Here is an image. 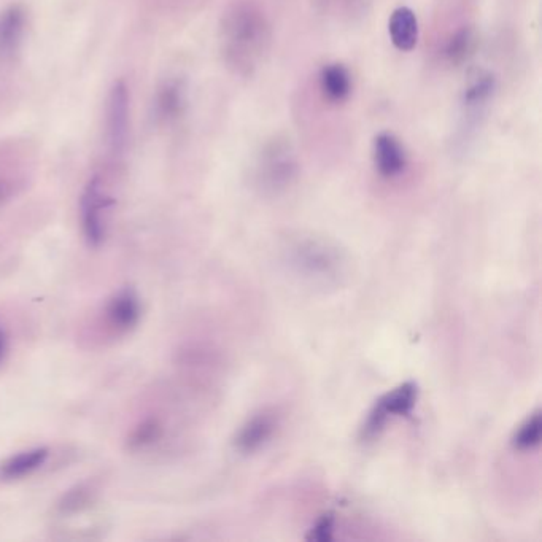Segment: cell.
<instances>
[{
	"label": "cell",
	"mask_w": 542,
	"mask_h": 542,
	"mask_svg": "<svg viewBox=\"0 0 542 542\" xmlns=\"http://www.w3.org/2000/svg\"><path fill=\"white\" fill-rule=\"evenodd\" d=\"M223 58L229 69L242 77L252 75L268 56L272 29L268 16L253 2H237L220 24Z\"/></svg>",
	"instance_id": "obj_1"
},
{
	"label": "cell",
	"mask_w": 542,
	"mask_h": 542,
	"mask_svg": "<svg viewBox=\"0 0 542 542\" xmlns=\"http://www.w3.org/2000/svg\"><path fill=\"white\" fill-rule=\"evenodd\" d=\"M288 263L298 274L314 282H336L344 271L339 248L318 237H301L288 244Z\"/></svg>",
	"instance_id": "obj_2"
},
{
	"label": "cell",
	"mask_w": 542,
	"mask_h": 542,
	"mask_svg": "<svg viewBox=\"0 0 542 542\" xmlns=\"http://www.w3.org/2000/svg\"><path fill=\"white\" fill-rule=\"evenodd\" d=\"M298 167L295 147L290 140L275 137L261 151L256 164V180L264 191L280 193L295 182Z\"/></svg>",
	"instance_id": "obj_3"
},
{
	"label": "cell",
	"mask_w": 542,
	"mask_h": 542,
	"mask_svg": "<svg viewBox=\"0 0 542 542\" xmlns=\"http://www.w3.org/2000/svg\"><path fill=\"white\" fill-rule=\"evenodd\" d=\"M113 206L115 199L105 190L101 177L99 175L91 177L80 199L83 236L90 247L97 248L104 244Z\"/></svg>",
	"instance_id": "obj_4"
},
{
	"label": "cell",
	"mask_w": 542,
	"mask_h": 542,
	"mask_svg": "<svg viewBox=\"0 0 542 542\" xmlns=\"http://www.w3.org/2000/svg\"><path fill=\"white\" fill-rule=\"evenodd\" d=\"M417 398H419V388L417 384L409 380L377 399L368 414V419L364 422V438L372 439L379 436L384 431L388 420L395 417H409L417 404Z\"/></svg>",
	"instance_id": "obj_5"
},
{
	"label": "cell",
	"mask_w": 542,
	"mask_h": 542,
	"mask_svg": "<svg viewBox=\"0 0 542 542\" xmlns=\"http://www.w3.org/2000/svg\"><path fill=\"white\" fill-rule=\"evenodd\" d=\"M107 145L112 155H123L124 148L128 145L129 134V91L124 82H117L112 86L107 99Z\"/></svg>",
	"instance_id": "obj_6"
},
{
	"label": "cell",
	"mask_w": 542,
	"mask_h": 542,
	"mask_svg": "<svg viewBox=\"0 0 542 542\" xmlns=\"http://www.w3.org/2000/svg\"><path fill=\"white\" fill-rule=\"evenodd\" d=\"M142 317V306L136 291L123 288L107 302L105 306V322L110 330L117 334H126L139 325Z\"/></svg>",
	"instance_id": "obj_7"
},
{
	"label": "cell",
	"mask_w": 542,
	"mask_h": 542,
	"mask_svg": "<svg viewBox=\"0 0 542 542\" xmlns=\"http://www.w3.org/2000/svg\"><path fill=\"white\" fill-rule=\"evenodd\" d=\"M374 164L384 179H395L406 171L407 155L403 144L392 132H380L374 139Z\"/></svg>",
	"instance_id": "obj_8"
},
{
	"label": "cell",
	"mask_w": 542,
	"mask_h": 542,
	"mask_svg": "<svg viewBox=\"0 0 542 542\" xmlns=\"http://www.w3.org/2000/svg\"><path fill=\"white\" fill-rule=\"evenodd\" d=\"M48 457H50V450L45 447H35V449L16 453L0 465V479L20 481L23 477L31 476L47 463Z\"/></svg>",
	"instance_id": "obj_9"
},
{
	"label": "cell",
	"mask_w": 542,
	"mask_h": 542,
	"mask_svg": "<svg viewBox=\"0 0 542 542\" xmlns=\"http://www.w3.org/2000/svg\"><path fill=\"white\" fill-rule=\"evenodd\" d=\"M388 34L399 51L414 50L419 42V20L411 8H396L388 21Z\"/></svg>",
	"instance_id": "obj_10"
},
{
	"label": "cell",
	"mask_w": 542,
	"mask_h": 542,
	"mask_svg": "<svg viewBox=\"0 0 542 542\" xmlns=\"http://www.w3.org/2000/svg\"><path fill=\"white\" fill-rule=\"evenodd\" d=\"M275 426H277V422H275L274 415L266 414V412L255 415L242 426V430L237 434V449L244 453L260 449L272 438Z\"/></svg>",
	"instance_id": "obj_11"
},
{
	"label": "cell",
	"mask_w": 542,
	"mask_h": 542,
	"mask_svg": "<svg viewBox=\"0 0 542 542\" xmlns=\"http://www.w3.org/2000/svg\"><path fill=\"white\" fill-rule=\"evenodd\" d=\"M26 13L20 5L7 8L0 15V58H12L18 48L24 34Z\"/></svg>",
	"instance_id": "obj_12"
},
{
	"label": "cell",
	"mask_w": 542,
	"mask_h": 542,
	"mask_svg": "<svg viewBox=\"0 0 542 542\" xmlns=\"http://www.w3.org/2000/svg\"><path fill=\"white\" fill-rule=\"evenodd\" d=\"M186 109V88L180 80H171L159 88L156 96V115L159 120L171 123L179 120Z\"/></svg>",
	"instance_id": "obj_13"
},
{
	"label": "cell",
	"mask_w": 542,
	"mask_h": 542,
	"mask_svg": "<svg viewBox=\"0 0 542 542\" xmlns=\"http://www.w3.org/2000/svg\"><path fill=\"white\" fill-rule=\"evenodd\" d=\"M320 90L333 104L347 101L352 94V77L342 64H328L320 72Z\"/></svg>",
	"instance_id": "obj_14"
},
{
	"label": "cell",
	"mask_w": 542,
	"mask_h": 542,
	"mask_svg": "<svg viewBox=\"0 0 542 542\" xmlns=\"http://www.w3.org/2000/svg\"><path fill=\"white\" fill-rule=\"evenodd\" d=\"M496 90V78L487 70L474 69L466 78L463 104L471 110H479L492 99Z\"/></svg>",
	"instance_id": "obj_15"
},
{
	"label": "cell",
	"mask_w": 542,
	"mask_h": 542,
	"mask_svg": "<svg viewBox=\"0 0 542 542\" xmlns=\"http://www.w3.org/2000/svg\"><path fill=\"white\" fill-rule=\"evenodd\" d=\"M476 45V32L471 28H463L460 29L457 34L452 35V39L447 43L444 55H446L447 61H449L452 66H460V64L468 61V59L474 55Z\"/></svg>",
	"instance_id": "obj_16"
},
{
	"label": "cell",
	"mask_w": 542,
	"mask_h": 542,
	"mask_svg": "<svg viewBox=\"0 0 542 542\" xmlns=\"http://www.w3.org/2000/svg\"><path fill=\"white\" fill-rule=\"evenodd\" d=\"M541 428V414L535 412V414L530 415L520 425L519 430L515 431L514 439H512L515 449L530 450L539 446V442H541Z\"/></svg>",
	"instance_id": "obj_17"
},
{
	"label": "cell",
	"mask_w": 542,
	"mask_h": 542,
	"mask_svg": "<svg viewBox=\"0 0 542 542\" xmlns=\"http://www.w3.org/2000/svg\"><path fill=\"white\" fill-rule=\"evenodd\" d=\"M163 430L156 419H145L129 436V447L132 450L147 449L161 438Z\"/></svg>",
	"instance_id": "obj_18"
},
{
	"label": "cell",
	"mask_w": 542,
	"mask_h": 542,
	"mask_svg": "<svg viewBox=\"0 0 542 542\" xmlns=\"http://www.w3.org/2000/svg\"><path fill=\"white\" fill-rule=\"evenodd\" d=\"M90 501V488L80 485V487H75L74 490H70L67 495H64L61 504H59V509H61L64 514H74V512L82 511V509L88 508Z\"/></svg>",
	"instance_id": "obj_19"
},
{
	"label": "cell",
	"mask_w": 542,
	"mask_h": 542,
	"mask_svg": "<svg viewBox=\"0 0 542 542\" xmlns=\"http://www.w3.org/2000/svg\"><path fill=\"white\" fill-rule=\"evenodd\" d=\"M333 531H334V515L326 514V515H323L322 519L317 520V523H315L314 528L310 530V535L307 536V539H309V541H318V542L331 541V539H333Z\"/></svg>",
	"instance_id": "obj_20"
},
{
	"label": "cell",
	"mask_w": 542,
	"mask_h": 542,
	"mask_svg": "<svg viewBox=\"0 0 542 542\" xmlns=\"http://www.w3.org/2000/svg\"><path fill=\"white\" fill-rule=\"evenodd\" d=\"M8 352V339L7 334H5L4 328L0 325V364L4 363L5 357H7Z\"/></svg>",
	"instance_id": "obj_21"
},
{
	"label": "cell",
	"mask_w": 542,
	"mask_h": 542,
	"mask_svg": "<svg viewBox=\"0 0 542 542\" xmlns=\"http://www.w3.org/2000/svg\"><path fill=\"white\" fill-rule=\"evenodd\" d=\"M8 194H10V186L4 179H0V204L8 198Z\"/></svg>",
	"instance_id": "obj_22"
}]
</instances>
